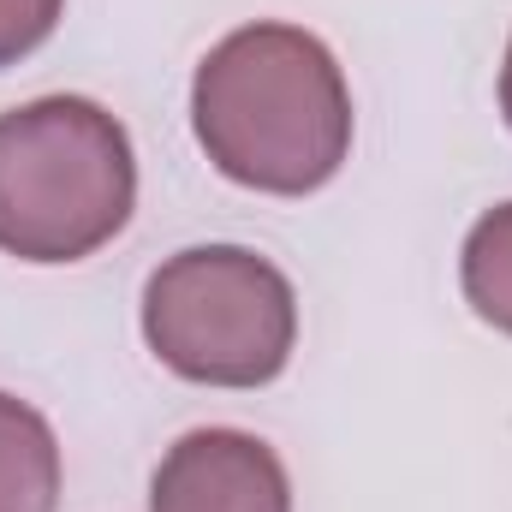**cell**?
Instances as JSON below:
<instances>
[{
	"label": "cell",
	"mask_w": 512,
	"mask_h": 512,
	"mask_svg": "<svg viewBox=\"0 0 512 512\" xmlns=\"http://www.w3.org/2000/svg\"><path fill=\"white\" fill-rule=\"evenodd\" d=\"M191 126L233 185L310 197L352 149V90L322 36L298 24H245L203 54Z\"/></svg>",
	"instance_id": "1"
},
{
	"label": "cell",
	"mask_w": 512,
	"mask_h": 512,
	"mask_svg": "<svg viewBox=\"0 0 512 512\" xmlns=\"http://www.w3.org/2000/svg\"><path fill=\"white\" fill-rule=\"evenodd\" d=\"M137 155L90 96H42L0 114V251L84 262L131 221Z\"/></svg>",
	"instance_id": "2"
},
{
	"label": "cell",
	"mask_w": 512,
	"mask_h": 512,
	"mask_svg": "<svg viewBox=\"0 0 512 512\" xmlns=\"http://www.w3.org/2000/svg\"><path fill=\"white\" fill-rule=\"evenodd\" d=\"M143 340L185 382L262 387L298 340L292 280L245 245H191L149 274Z\"/></svg>",
	"instance_id": "3"
},
{
	"label": "cell",
	"mask_w": 512,
	"mask_h": 512,
	"mask_svg": "<svg viewBox=\"0 0 512 512\" xmlns=\"http://www.w3.org/2000/svg\"><path fill=\"white\" fill-rule=\"evenodd\" d=\"M149 512H292L286 465L245 429H191L167 447Z\"/></svg>",
	"instance_id": "4"
},
{
	"label": "cell",
	"mask_w": 512,
	"mask_h": 512,
	"mask_svg": "<svg viewBox=\"0 0 512 512\" xmlns=\"http://www.w3.org/2000/svg\"><path fill=\"white\" fill-rule=\"evenodd\" d=\"M54 507H60V441L36 405L0 393V512Z\"/></svg>",
	"instance_id": "5"
},
{
	"label": "cell",
	"mask_w": 512,
	"mask_h": 512,
	"mask_svg": "<svg viewBox=\"0 0 512 512\" xmlns=\"http://www.w3.org/2000/svg\"><path fill=\"white\" fill-rule=\"evenodd\" d=\"M459 280H465V304H471L489 328L512 334V203L489 209V215L471 227Z\"/></svg>",
	"instance_id": "6"
},
{
	"label": "cell",
	"mask_w": 512,
	"mask_h": 512,
	"mask_svg": "<svg viewBox=\"0 0 512 512\" xmlns=\"http://www.w3.org/2000/svg\"><path fill=\"white\" fill-rule=\"evenodd\" d=\"M66 0H0V66H18L24 54H36L54 24H60Z\"/></svg>",
	"instance_id": "7"
},
{
	"label": "cell",
	"mask_w": 512,
	"mask_h": 512,
	"mask_svg": "<svg viewBox=\"0 0 512 512\" xmlns=\"http://www.w3.org/2000/svg\"><path fill=\"white\" fill-rule=\"evenodd\" d=\"M501 114L512 126V42H507V66H501Z\"/></svg>",
	"instance_id": "8"
}]
</instances>
